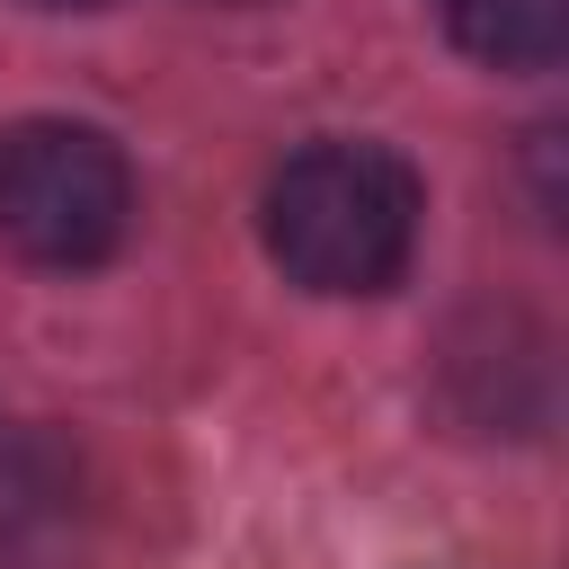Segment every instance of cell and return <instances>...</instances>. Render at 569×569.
Returning a JSON list of instances; mask_svg holds the SVG:
<instances>
[{"mask_svg": "<svg viewBox=\"0 0 569 569\" xmlns=\"http://www.w3.org/2000/svg\"><path fill=\"white\" fill-rule=\"evenodd\" d=\"M418 213H427L418 169L391 142H347V133L302 142L258 196L267 258L302 293H391L409 276Z\"/></svg>", "mask_w": 569, "mask_h": 569, "instance_id": "6da1fadb", "label": "cell"}, {"mask_svg": "<svg viewBox=\"0 0 569 569\" xmlns=\"http://www.w3.org/2000/svg\"><path fill=\"white\" fill-rule=\"evenodd\" d=\"M133 169L98 124L18 116L0 124V249L27 267H98L124 249Z\"/></svg>", "mask_w": 569, "mask_h": 569, "instance_id": "7a4b0ae2", "label": "cell"}, {"mask_svg": "<svg viewBox=\"0 0 569 569\" xmlns=\"http://www.w3.org/2000/svg\"><path fill=\"white\" fill-rule=\"evenodd\" d=\"M427 9L489 71H551L569 44V0H427Z\"/></svg>", "mask_w": 569, "mask_h": 569, "instance_id": "3957f363", "label": "cell"}, {"mask_svg": "<svg viewBox=\"0 0 569 569\" xmlns=\"http://www.w3.org/2000/svg\"><path fill=\"white\" fill-rule=\"evenodd\" d=\"M44 498H53V480H44V445H36L27 427L0 418V533H18Z\"/></svg>", "mask_w": 569, "mask_h": 569, "instance_id": "277c9868", "label": "cell"}, {"mask_svg": "<svg viewBox=\"0 0 569 569\" xmlns=\"http://www.w3.org/2000/svg\"><path fill=\"white\" fill-rule=\"evenodd\" d=\"M27 9H98V0H27Z\"/></svg>", "mask_w": 569, "mask_h": 569, "instance_id": "5b68a950", "label": "cell"}]
</instances>
